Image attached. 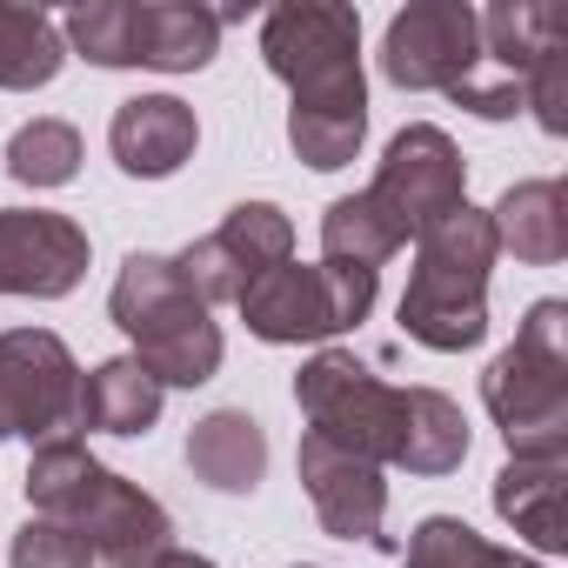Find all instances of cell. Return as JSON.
Instances as JSON below:
<instances>
[{
	"mask_svg": "<svg viewBox=\"0 0 568 568\" xmlns=\"http://www.w3.org/2000/svg\"><path fill=\"white\" fill-rule=\"evenodd\" d=\"M28 508L48 521H68L101 568H154L174 548V515L128 475L88 455L81 435H54L28 455Z\"/></svg>",
	"mask_w": 568,
	"mask_h": 568,
	"instance_id": "obj_1",
	"label": "cell"
},
{
	"mask_svg": "<svg viewBox=\"0 0 568 568\" xmlns=\"http://www.w3.org/2000/svg\"><path fill=\"white\" fill-rule=\"evenodd\" d=\"M495 221L481 207H455L415 241V274L402 295V335L435 355H468L488 335V267H495Z\"/></svg>",
	"mask_w": 568,
	"mask_h": 568,
	"instance_id": "obj_2",
	"label": "cell"
},
{
	"mask_svg": "<svg viewBox=\"0 0 568 568\" xmlns=\"http://www.w3.org/2000/svg\"><path fill=\"white\" fill-rule=\"evenodd\" d=\"M481 402L508 442V462H568V302H535L481 375Z\"/></svg>",
	"mask_w": 568,
	"mask_h": 568,
	"instance_id": "obj_3",
	"label": "cell"
},
{
	"mask_svg": "<svg viewBox=\"0 0 568 568\" xmlns=\"http://www.w3.org/2000/svg\"><path fill=\"white\" fill-rule=\"evenodd\" d=\"M114 328L134 342V362L161 388H201L221 368V328L207 302L181 281L174 254H128L108 295Z\"/></svg>",
	"mask_w": 568,
	"mask_h": 568,
	"instance_id": "obj_4",
	"label": "cell"
},
{
	"mask_svg": "<svg viewBox=\"0 0 568 568\" xmlns=\"http://www.w3.org/2000/svg\"><path fill=\"white\" fill-rule=\"evenodd\" d=\"M261 61L288 81L295 114H355L368 108L362 81V14L335 0H281L261 21Z\"/></svg>",
	"mask_w": 568,
	"mask_h": 568,
	"instance_id": "obj_5",
	"label": "cell"
},
{
	"mask_svg": "<svg viewBox=\"0 0 568 568\" xmlns=\"http://www.w3.org/2000/svg\"><path fill=\"white\" fill-rule=\"evenodd\" d=\"M382 274L342 267V261H281L234 302L254 342L302 348V342H335L368 322Z\"/></svg>",
	"mask_w": 568,
	"mask_h": 568,
	"instance_id": "obj_6",
	"label": "cell"
},
{
	"mask_svg": "<svg viewBox=\"0 0 568 568\" xmlns=\"http://www.w3.org/2000/svg\"><path fill=\"white\" fill-rule=\"evenodd\" d=\"M295 408L308 415V435H328L335 448L395 468L402 455V422H408V388L382 382L362 355L348 348H322L302 375H295Z\"/></svg>",
	"mask_w": 568,
	"mask_h": 568,
	"instance_id": "obj_7",
	"label": "cell"
},
{
	"mask_svg": "<svg viewBox=\"0 0 568 568\" xmlns=\"http://www.w3.org/2000/svg\"><path fill=\"white\" fill-rule=\"evenodd\" d=\"M54 442L81 435V362L54 328H8L0 335V442Z\"/></svg>",
	"mask_w": 568,
	"mask_h": 568,
	"instance_id": "obj_8",
	"label": "cell"
},
{
	"mask_svg": "<svg viewBox=\"0 0 568 568\" xmlns=\"http://www.w3.org/2000/svg\"><path fill=\"white\" fill-rule=\"evenodd\" d=\"M362 194L388 214V227L408 247V241H422L435 221H448L468 201V161L435 121H415V128H402L388 141V154H382V168H375V181Z\"/></svg>",
	"mask_w": 568,
	"mask_h": 568,
	"instance_id": "obj_9",
	"label": "cell"
},
{
	"mask_svg": "<svg viewBox=\"0 0 568 568\" xmlns=\"http://www.w3.org/2000/svg\"><path fill=\"white\" fill-rule=\"evenodd\" d=\"M281 261H295V221L281 214L274 201H241V207H227L214 234H201L194 247L174 254L181 281H187L207 308H214V302H241L254 281H261L267 267H281Z\"/></svg>",
	"mask_w": 568,
	"mask_h": 568,
	"instance_id": "obj_10",
	"label": "cell"
},
{
	"mask_svg": "<svg viewBox=\"0 0 568 568\" xmlns=\"http://www.w3.org/2000/svg\"><path fill=\"white\" fill-rule=\"evenodd\" d=\"M481 68V28L468 0H415L382 34V74L402 94H455Z\"/></svg>",
	"mask_w": 568,
	"mask_h": 568,
	"instance_id": "obj_11",
	"label": "cell"
},
{
	"mask_svg": "<svg viewBox=\"0 0 568 568\" xmlns=\"http://www.w3.org/2000/svg\"><path fill=\"white\" fill-rule=\"evenodd\" d=\"M88 274V227L54 207H0V295L61 302Z\"/></svg>",
	"mask_w": 568,
	"mask_h": 568,
	"instance_id": "obj_12",
	"label": "cell"
},
{
	"mask_svg": "<svg viewBox=\"0 0 568 568\" xmlns=\"http://www.w3.org/2000/svg\"><path fill=\"white\" fill-rule=\"evenodd\" d=\"M295 475L322 515V528L335 541H368V548H388V481L375 462L335 448L328 435H302L295 448Z\"/></svg>",
	"mask_w": 568,
	"mask_h": 568,
	"instance_id": "obj_13",
	"label": "cell"
},
{
	"mask_svg": "<svg viewBox=\"0 0 568 568\" xmlns=\"http://www.w3.org/2000/svg\"><path fill=\"white\" fill-rule=\"evenodd\" d=\"M194 141H201V121H194V108L174 101V94H134V101H121L114 121H108V148H114L121 174H134V181H168V174H181V168L194 161Z\"/></svg>",
	"mask_w": 568,
	"mask_h": 568,
	"instance_id": "obj_14",
	"label": "cell"
},
{
	"mask_svg": "<svg viewBox=\"0 0 568 568\" xmlns=\"http://www.w3.org/2000/svg\"><path fill=\"white\" fill-rule=\"evenodd\" d=\"M128 34H134V68L201 74L221 48V14L194 8V0H128Z\"/></svg>",
	"mask_w": 568,
	"mask_h": 568,
	"instance_id": "obj_15",
	"label": "cell"
},
{
	"mask_svg": "<svg viewBox=\"0 0 568 568\" xmlns=\"http://www.w3.org/2000/svg\"><path fill=\"white\" fill-rule=\"evenodd\" d=\"M187 475L214 495H254L267 475V435L247 408H214L187 428Z\"/></svg>",
	"mask_w": 568,
	"mask_h": 568,
	"instance_id": "obj_16",
	"label": "cell"
},
{
	"mask_svg": "<svg viewBox=\"0 0 568 568\" xmlns=\"http://www.w3.org/2000/svg\"><path fill=\"white\" fill-rule=\"evenodd\" d=\"M495 247L528 261V267H555L568 254V187L561 181H515L495 207Z\"/></svg>",
	"mask_w": 568,
	"mask_h": 568,
	"instance_id": "obj_17",
	"label": "cell"
},
{
	"mask_svg": "<svg viewBox=\"0 0 568 568\" xmlns=\"http://www.w3.org/2000/svg\"><path fill=\"white\" fill-rule=\"evenodd\" d=\"M561 475H568V462H501V475H495V515L541 555L568 548Z\"/></svg>",
	"mask_w": 568,
	"mask_h": 568,
	"instance_id": "obj_18",
	"label": "cell"
},
{
	"mask_svg": "<svg viewBox=\"0 0 568 568\" xmlns=\"http://www.w3.org/2000/svg\"><path fill=\"white\" fill-rule=\"evenodd\" d=\"M161 402H168V388L134 355H114L94 375H81V428H94V435H148L161 422Z\"/></svg>",
	"mask_w": 568,
	"mask_h": 568,
	"instance_id": "obj_19",
	"label": "cell"
},
{
	"mask_svg": "<svg viewBox=\"0 0 568 568\" xmlns=\"http://www.w3.org/2000/svg\"><path fill=\"white\" fill-rule=\"evenodd\" d=\"M468 462V415L442 388H408V422H402V455L395 468L408 475H455Z\"/></svg>",
	"mask_w": 568,
	"mask_h": 568,
	"instance_id": "obj_20",
	"label": "cell"
},
{
	"mask_svg": "<svg viewBox=\"0 0 568 568\" xmlns=\"http://www.w3.org/2000/svg\"><path fill=\"white\" fill-rule=\"evenodd\" d=\"M68 61V41H61V21L48 8H14L0 0V88L8 94H34L61 74Z\"/></svg>",
	"mask_w": 568,
	"mask_h": 568,
	"instance_id": "obj_21",
	"label": "cell"
},
{
	"mask_svg": "<svg viewBox=\"0 0 568 568\" xmlns=\"http://www.w3.org/2000/svg\"><path fill=\"white\" fill-rule=\"evenodd\" d=\"M395 254H402V234L388 227V214H382L368 194H342V201H328V214H322V261H342V267L382 274Z\"/></svg>",
	"mask_w": 568,
	"mask_h": 568,
	"instance_id": "obj_22",
	"label": "cell"
},
{
	"mask_svg": "<svg viewBox=\"0 0 568 568\" xmlns=\"http://www.w3.org/2000/svg\"><path fill=\"white\" fill-rule=\"evenodd\" d=\"M402 568H548V561H535L521 548H495L462 515H428V521H415Z\"/></svg>",
	"mask_w": 568,
	"mask_h": 568,
	"instance_id": "obj_23",
	"label": "cell"
},
{
	"mask_svg": "<svg viewBox=\"0 0 568 568\" xmlns=\"http://www.w3.org/2000/svg\"><path fill=\"white\" fill-rule=\"evenodd\" d=\"M8 174L21 187H68L81 174V128L74 121H54V114L28 121L8 141Z\"/></svg>",
	"mask_w": 568,
	"mask_h": 568,
	"instance_id": "obj_24",
	"label": "cell"
},
{
	"mask_svg": "<svg viewBox=\"0 0 568 568\" xmlns=\"http://www.w3.org/2000/svg\"><path fill=\"white\" fill-rule=\"evenodd\" d=\"M61 41L94 61V68H134V34H128V0H88L61 21Z\"/></svg>",
	"mask_w": 568,
	"mask_h": 568,
	"instance_id": "obj_25",
	"label": "cell"
},
{
	"mask_svg": "<svg viewBox=\"0 0 568 568\" xmlns=\"http://www.w3.org/2000/svg\"><path fill=\"white\" fill-rule=\"evenodd\" d=\"M521 108H535L541 134H568V41H548L521 74Z\"/></svg>",
	"mask_w": 568,
	"mask_h": 568,
	"instance_id": "obj_26",
	"label": "cell"
},
{
	"mask_svg": "<svg viewBox=\"0 0 568 568\" xmlns=\"http://www.w3.org/2000/svg\"><path fill=\"white\" fill-rule=\"evenodd\" d=\"M14 568H94V548H88L68 521L28 515L21 535H14Z\"/></svg>",
	"mask_w": 568,
	"mask_h": 568,
	"instance_id": "obj_27",
	"label": "cell"
},
{
	"mask_svg": "<svg viewBox=\"0 0 568 568\" xmlns=\"http://www.w3.org/2000/svg\"><path fill=\"white\" fill-rule=\"evenodd\" d=\"M154 568H214V561H207V555H194V548H168Z\"/></svg>",
	"mask_w": 568,
	"mask_h": 568,
	"instance_id": "obj_28",
	"label": "cell"
},
{
	"mask_svg": "<svg viewBox=\"0 0 568 568\" xmlns=\"http://www.w3.org/2000/svg\"><path fill=\"white\" fill-rule=\"evenodd\" d=\"M295 568H315V561H295Z\"/></svg>",
	"mask_w": 568,
	"mask_h": 568,
	"instance_id": "obj_29",
	"label": "cell"
}]
</instances>
